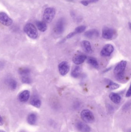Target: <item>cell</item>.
Wrapping results in <instances>:
<instances>
[{
    "label": "cell",
    "mask_w": 131,
    "mask_h": 132,
    "mask_svg": "<svg viewBox=\"0 0 131 132\" xmlns=\"http://www.w3.org/2000/svg\"><path fill=\"white\" fill-rule=\"evenodd\" d=\"M127 64L126 61H122L119 62L115 67L114 72L115 78L118 80H122L124 78Z\"/></svg>",
    "instance_id": "1"
},
{
    "label": "cell",
    "mask_w": 131,
    "mask_h": 132,
    "mask_svg": "<svg viewBox=\"0 0 131 132\" xmlns=\"http://www.w3.org/2000/svg\"><path fill=\"white\" fill-rule=\"evenodd\" d=\"M24 31L27 35L33 39H35L37 37V30L35 26L31 23H28L25 26L24 28Z\"/></svg>",
    "instance_id": "2"
},
{
    "label": "cell",
    "mask_w": 131,
    "mask_h": 132,
    "mask_svg": "<svg viewBox=\"0 0 131 132\" xmlns=\"http://www.w3.org/2000/svg\"><path fill=\"white\" fill-rule=\"evenodd\" d=\"M55 14V9L52 7L47 8L45 10L43 14V20L47 23H50L54 18Z\"/></svg>",
    "instance_id": "3"
},
{
    "label": "cell",
    "mask_w": 131,
    "mask_h": 132,
    "mask_svg": "<svg viewBox=\"0 0 131 132\" xmlns=\"http://www.w3.org/2000/svg\"><path fill=\"white\" fill-rule=\"evenodd\" d=\"M81 118L85 122L88 123H93L95 121L94 114L88 109H84L81 112Z\"/></svg>",
    "instance_id": "4"
},
{
    "label": "cell",
    "mask_w": 131,
    "mask_h": 132,
    "mask_svg": "<svg viewBox=\"0 0 131 132\" xmlns=\"http://www.w3.org/2000/svg\"><path fill=\"white\" fill-rule=\"evenodd\" d=\"M115 31L111 28L105 27L102 30V37L105 39H112L115 35Z\"/></svg>",
    "instance_id": "5"
},
{
    "label": "cell",
    "mask_w": 131,
    "mask_h": 132,
    "mask_svg": "<svg viewBox=\"0 0 131 132\" xmlns=\"http://www.w3.org/2000/svg\"><path fill=\"white\" fill-rule=\"evenodd\" d=\"M13 22L12 19L4 12H0V23L6 26H11Z\"/></svg>",
    "instance_id": "6"
},
{
    "label": "cell",
    "mask_w": 131,
    "mask_h": 132,
    "mask_svg": "<svg viewBox=\"0 0 131 132\" xmlns=\"http://www.w3.org/2000/svg\"><path fill=\"white\" fill-rule=\"evenodd\" d=\"M114 46L111 44L105 45L101 51L100 54L103 56H109L114 52Z\"/></svg>",
    "instance_id": "7"
},
{
    "label": "cell",
    "mask_w": 131,
    "mask_h": 132,
    "mask_svg": "<svg viewBox=\"0 0 131 132\" xmlns=\"http://www.w3.org/2000/svg\"><path fill=\"white\" fill-rule=\"evenodd\" d=\"M70 70V66L68 63L64 61L58 65V70L60 74L62 76H65L68 73Z\"/></svg>",
    "instance_id": "8"
},
{
    "label": "cell",
    "mask_w": 131,
    "mask_h": 132,
    "mask_svg": "<svg viewBox=\"0 0 131 132\" xmlns=\"http://www.w3.org/2000/svg\"><path fill=\"white\" fill-rule=\"evenodd\" d=\"M65 20L64 19H60L56 23L55 25V30L56 32L58 34H62L64 30Z\"/></svg>",
    "instance_id": "9"
},
{
    "label": "cell",
    "mask_w": 131,
    "mask_h": 132,
    "mask_svg": "<svg viewBox=\"0 0 131 132\" xmlns=\"http://www.w3.org/2000/svg\"><path fill=\"white\" fill-rule=\"evenodd\" d=\"M76 128L80 132H90V128L84 122L79 121L76 124Z\"/></svg>",
    "instance_id": "10"
},
{
    "label": "cell",
    "mask_w": 131,
    "mask_h": 132,
    "mask_svg": "<svg viewBox=\"0 0 131 132\" xmlns=\"http://www.w3.org/2000/svg\"><path fill=\"white\" fill-rule=\"evenodd\" d=\"M30 97V92L28 90H25L19 94L18 98L21 102H25L28 101Z\"/></svg>",
    "instance_id": "11"
},
{
    "label": "cell",
    "mask_w": 131,
    "mask_h": 132,
    "mask_svg": "<svg viewBox=\"0 0 131 132\" xmlns=\"http://www.w3.org/2000/svg\"><path fill=\"white\" fill-rule=\"evenodd\" d=\"M87 59V56L84 55H79L76 56L73 59V62L77 65L82 64Z\"/></svg>",
    "instance_id": "12"
},
{
    "label": "cell",
    "mask_w": 131,
    "mask_h": 132,
    "mask_svg": "<svg viewBox=\"0 0 131 132\" xmlns=\"http://www.w3.org/2000/svg\"><path fill=\"white\" fill-rule=\"evenodd\" d=\"M84 35L87 38H93L97 37L99 35V32L96 29H91L85 32L84 33Z\"/></svg>",
    "instance_id": "13"
},
{
    "label": "cell",
    "mask_w": 131,
    "mask_h": 132,
    "mask_svg": "<svg viewBox=\"0 0 131 132\" xmlns=\"http://www.w3.org/2000/svg\"><path fill=\"white\" fill-rule=\"evenodd\" d=\"M82 46L85 52L87 53H90L92 52V48L90 43L87 40L82 41Z\"/></svg>",
    "instance_id": "14"
},
{
    "label": "cell",
    "mask_w": 131,
    "mask_h": 132,
    "mask_svg": "<svg viewBox=\"0 0 131 132\" xmlns=\"http://www.w3.org/2000/svg\"><path fill=\"white\" fill-rule=\"evenodd\" d=\"M109 98L113 102L116 104L120 103L121 100L120 96L118 94L114 92L110 94L109 95Z\"/></svg>",
    "instance_id": "15"
},
{
    "label": "cell",
    "mask_w": 131,
    "mask_h": 132,
    "mask_svg": "<svg viewBox=\"0 0 131 132\" xmlns=\"http://www.w3.org/2000/svg\"><path fill=\"white\" fill-rule=\"evenodd\" d=\"M37 115L34 113L30 114L27 119L28 123L31 125H35L37 122Z\"/></svg>",
    "instance_id": "16"
},
{
    "label": "cell",
    "mask_w": 131,
    "mask_h": 132,
    "mask_svg": "<svg viewBox=\"0 0 131 132\" xmlns=\"http://www.w3.org/2000/svg\"><path fill=\"white\" fill-rule=\"evenodd\" d=\"M36 24L38 29L41 31L44 32L47 30V25L45 22L38 21L36 22Z\"/></svg>",
    "instance_id": "17"
},
{
    "label": "cell",
    "mask_w": 131,
    "mask_h": 132,
    "mask_svg": "<svg viewBox=\"0 0 131 132\" xmlns=\"http://www.w3.org/2000/svg\"><path fill=\"white\" fill-rule=\"evenodd\" d=\"M105 81L109 86V88L110 90H114L117 89L120 86L118 84L113 82L112 81L109 79H106Z\"/></svg>",
    "instance_id": "18"
},
{
    "label": "cell",
    "mask_w": 131,
    "mask_h": 132,
    "mask_svg": "<svg viewBox=\"0 0 131 132\" xmlns=\"http://www.w3.org/2000/svg\"><path fill=\"white\" fill-rule=\"evenodd\" d=\"M31 105L37 108H39L41 105V100L37 97H34L30 102Z\"/></svg>",
    "instance_id": "19"
},
{
    "label": "cell",
    "mask_w": 131,
    "mask_h": 132,
    "mask_svg": "<svg viewBox=\"0 0 131 132\" xmlns=\"http://www.w3.org/2000/svg\"><path fill=\"white\" fill-rule=\"evenodd\" d=\"M18 73L21 77L29 76L31 70L27 68H22L18 70Z\"/></svg>",
    "instance_id": "20"
},
{
    "label": "cell",
    "mask_w": 131,
    "mask_h": 132,
    "mask_svg": "<svg viewBox=\"0 0 131 132\" xmlns=\"http://www.w3.org/2000/svg\"><path fill=\"white\" fill-rule=\"evenodd\" d=\"M81 70L80 67L78 66L75 67L71 72V75L74 78H77L81 73Z\"/></svg>",
    "instance_id": "21"
},
{
    "label": "cell",
    "mask_w": 131,
    "mask_h": 132,
    "mask_svg": "<svg viewBox=\"0 0 131 132\" xmlns=\"http://www.w3.org/2000/svg\"><path fill=\"white\" fill-rule=\"evenodd\" d=\"M88 64H90L92 67L95 68H98L99 67L98 62L95 58L90 57L87 60Z\"/></svg>",
    "instance_id": "22"
},
{
    "label": "cell",
    "mask_w": 131,
    "mask_h": 132,
    "mask_svg": "<svg viewBox=\"0 0 131 132\" xmlns=\"http://www.w3.org/2000/svg\"><path fill=\"white\" fill-rule=\"evenodd\" d=\"M8 85L10 88L12 90H15L17 87V82L14 79H9L8 80Z\"/></svg>",
    "instance_id": "23"
},
{
    "label": "cell",
    "mask_w": 131,
    "mask_h": 132,
    "mask_svg": "<svg viewBox=\"0 0 131 132\" xmlns=\"http://www.w3.org/2000/svg\"><path fill=\"white\" fill-rule=\"evenodd\" d=\"M86 28V27L85 26H78L76 28L74 32H75L76 35L77 34L82 33V32L84 31Z\"/></svg>",
    "instance_id": "24"
},
{
    "label": "cell",
    "mask_w": 131,
    "mask_h": 132,
    "mask_svg": "<svg viewBox=\"0 0 131 132\" xmlns=\"http://www.w3.org/2000/svg\"><path fill=\"white\" fill-rule=\"evenodd\" d=\"M21 80L22 82L24 84H30L32 82L31 79L29 76L22 77Z\"/></svg>",
    "instance_id": "25"
},
{
    "label": "cell",
    "mask_w": 131,
    "mask_h": 132,
    "mask_svg": "<svg viewBox=\"0 0 131 132\" xmlns=\"http://www.w3.org/2000/svg\"><path fill=\"white\" fill-rule=\"evenodd\" d=\"M98 0H84L82 1L81 3L84 6H87L90 3H95L98 1Z\"/></svg>",
    "instance_id": "26"
},
{
    "label": "cell",
    "mask_w": 131,
    "mask_h": 132,
    "mask_svg": "<svg viewBox=\"0 0 131 132\" xmlns=\"http://www.w3.org/2000/svg\"><path fill=\"white\" fill-rule=\"evenodd\" d=\"M75 35H76V34H75V32H71V33H69V34L67 36V38H72V37L74 36Z\"/></svg>",
    "instance_id": "27"
},
{
    "label": "cell",
    "mask_w": 131,
    "mask_h": 132,
    "mask_svg": "<svg viewBox=\"0 0 131 132\" xmlns=\"http://www.w3.org/2000/svg\"><path fill=\"white\" fill-rule=\"evenodd\" d=\"M131 95V88L130 87L126 93V97H130Z\"/></svg>",
    "instance_id": "28"
},
{
    "label": "cell",
    "mask_w": 131,
    "mask_h": 132,
    "mask_svg": "<svg viewBox=\"0 0 131 132\" xmlns=\"http://www.w3.org/2000/svg\"><path fill=\"white\" fill-rule=\"evenodd\" d=\"M4 124V121L2 117L0 116V126L3 125Z\"/></svg>",
    "instance_id": "29"
},
{
    "label": "cell",
    "mask_w": 131,
    "mask_h": 132,
    "mask_svg": "<svg viewBox=\"0 0 131 132\" xmlns=\"http://www.w3.org/2000/svg\"><path fill=\"white\" fill-rule=\"evenodd\" d=\"M129 27H130V29L131 28V26H130L131 23H130V22H129Z\"/></svg>",
    "instance_id": "30"
},
{
    "label": "cell",
    "mask_w": 131,
    "mask_h": 132,
    "mask_svg": "<svg viewBox=\"0 0 131 132\" xmlns=\"http://www.w3.org/2000/svg\"><path fill=\"white\" fill-rule=\"evenodd\" d=\"M0 132H5L3 131H2V130H0Z\"/></svg>",
    "instance_id": "31"
},
{
    "label": "cell",
    "mask_w": 131,
    "mask_h": 132,
    "mask_svg": "<svg viewBox=\"0 0 131 132\" xmlns=\"http://www.w3.org/2000/svg\"><path fill=\"white\" fill-rule=\"evenodd\" d=\"M69 1H73V0H68Z\"/></svg>",
    "instance_id": "32"
}]
</instances>
